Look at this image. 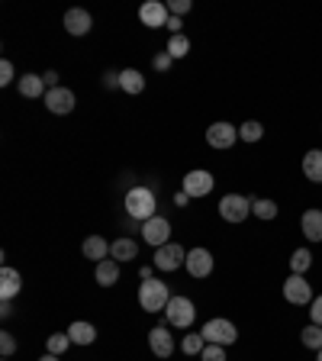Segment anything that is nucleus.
Wrapping results in <instances>:
<instances>
[{"label":"nucleus","instance_id":"a19ab883","mask_svg":"<svg viewBox=\"0 0 322 361\" xmlns=\"http://www.w3.org/2000/svg\"><path fill=\"white\" fill-rule=\"evenodd\" d=\"M39 361H58V355H42Z\"/></svg>","mask_w":322,"mask_h":361},{"label":"nucleus","instance_id":"f257e3e1","mask_svg":"<svg viewBox=\"0 0 322 361\" xmlns=\"http://www.w3.org/2000/svg\"><path fill=\"white\" fill-rule=\"evenodd\" d=\"M168 300H171V290H168L165 281L148 278L145 284H138V303H142V310H148V313H158V310H165Z\"/></svg>","mask_w":322,"mask_h":361},{"label":"nucleus","instance_id":"79ce46f5","mask_svg":"<svg viewBox=\"0 0 322 361\" xmlns=\"http://www.w3.org/2000/svg\"><path fill=\"white\" fill-rule=\"evenodd\" d=\"M316 361H322V349H319V352H316Z\"/></svg>","mask_w":322,"mask_h":361},{"label":"nucleus","instance_id":"f03ea898","mask_svg":"<svg viewBox=\"0 0 322 361\" xmlns=\"http://www.w3.org/2000/svg\"><path fill=\"white\" fill-rule=\"evenodd\" d=\"M126 213L132 220H152L155 216V194L148 191V187H132L126 194Z\"/></svg>","mask_w":322,"mask_h":361},{"label":"nucleus","instance_id":"dca6fc26","mask_svg":"<svg viewBox=\"0 0 322 361\" xmlns=\"http://www.w3.org/2000/svg\"><path fill=\"white\" fill-rule=\"evenodd\" d=\"M93 281H97L100 288H113V284L120 281V261H116V258L97 261V268H93Z\"/></svg>","mask_w":322,"mask_h":361},{"label":"nucleus","instance_id":"58836bf2","mask_svg":"<svg viewBox=\"0 0 322 361\" xmlns=\"http://www.w3.org/2000/svg\"><path fill=\"white\" fill-rule=\"evenodd\" d=\"M42 81H46L48 91H52V87H58V74L55 71H46V78H42Z\"/></svg>","mask_w":322,"mask_h":361},{"label":"nucleus","instance_id":"f704fd0d","mask_svg":"<svg viewBox=\"0 0 322 361\" xmlns=\"http://www.w3.org/2000/svg\"><path fill=\"white\" fill-rule=\"evenodd\" d=\"M168 10H171V17H181V13H187V10H190V0H171V3H168Z\"/></svg>","mask_w":322,"mask_h":361},{"label":"nucleus","instance_id":"0eeeda50","mask_svg":"<svg viewBox=\"0 0 322 361\" xmlns=\"http://www.w3.org/2000/svg\"><path fill=\"white\" fill-rule=\"evenodd\" d=\"M142 239H145L148 245H155V249L168 245V242H171V222H168L165 216H152V220H145L142 222Z\"/></svg>","mask_w":322,"mask_h":361},{"label":"nucleus","instance_id":"c756f323","mask_svg":"<svg viewBox=\"0 0 322 361\" xmlns=\"http://www.w3.org/2000/svg\"><path fill=\"white\" fill-rule=\"evenodd\" d=\"M300 339H303V345L306 349H316V352H319L322 349V326H306L303 333H300Z\"/></svg>","mask_w":322,"mask_h":361},{"label":"nucleus","instance_id":"e433bc0d","mask_svg":"<svg viewBox=\"0 0 322 361\" xmlns=\"http://www.w3.org/2000/svg\"><path fill=\"white\" fill-rule=\"evenodd\" d=\"M171 62H175V58L168 55V52H161V55H155V62H152V65H155V71H168V68H171Z\"/></svg>","mask_w":322,"mask_h":361},{"label":"nucleus","instance_id":"b1692460","mask_svg":"<svg viewBox=\"0 0 322 361\" xmlns=\"http://www.w3.org/2000/svg\"><path fill=\"white\" fill-rule=\"evenodd\" d=\"M136 255H138V245L132 239H126V236L110 245V258H116V261H129V258H136Z\"/></svg>","mask_w":322,"mask_h":361},{"label":"nucleus","instance_id":"4468645a","mask_svg":"<svg viewBox=\"0 0 322 361\" xmlns=\"http://www.w3.org/2000/svg\"><path fill=\"white\" fill-rule=\"evenodd\" d=\"M148 345H152V352H155L158 358H171V355H175V339H171V333H168L165 326H155V329L148 333Z\"/></svg>","mask_w":322,"mask_h":361},{"label":"nucleus","instance_id":"bb28decb","mask_svg":"<svg viewBox=\"0 0 322 361\" xmlns=\"http://www.w3.org/2000/svg\"><path fill=\"white\" fill-rule=\"evenodd\" d=\"M251 213H255L258 220H274V216H277V204H274V200H267V197L251 200Z\"/></svg>","mask_w":322,"mask_h":361},{"label":"nucleus","instance_id":"cd10ccee","mask_svg":"<svg viewBox=\"0 0 322 361\" xmlns=\"http://www.w3.org/2000/svg\"><path fill=\"white\" fill-rule=\"evenodd\" d=\"M261 136H265V126L255 123V120H249V123H242V126H239V139L249 142V146H251V142H258Z\"/></svg>","mask_w":322,"mask_h":361},{"label":"nucleus","instance_id":"4be33fe9","mask_svg":"<svg viewBox=\"0 0 322 361\" xmlns=\"http://www.w3.org/2000/svg\"><path fill=\"white\" fill-rule=\"evenodd\" d=\"M68 335H71V342H74V345H91L93 339H97V329H93L91 323H84V319H78V323H71Z\"/></svg>","mask_w":322,"mask_h":361},{"label":"nucleus","instance_id":"5701e85b","mask_svg":"<svg viewBox=\"0 0 322 361\" xmlns=\"http://www.w3.org/2000/svg\"><path fill=\"white\" fill-rule=\"evenodd\" d=\"M120 87L126 94H142L145 91V78H142V71H136V68H126V71H120Z\"/></svg>","mask_w":322,"mask_h":361},{"label":"nucleus","instance_id":"9d476101","mask_svg":"<svg viewBox=\"0 0 322 361\" xmlns=\"http://www.w3.org/2000/svg\"><path fill=\"white\" fill-rule=\"evenodd\" d=\"M213 184H216V181H213L210 171H187L181 191H184L187 197H206L213 191Z\"/></svg>","mask_w":322,"mask_h":361},{"label":"nucleus","instance_id":"393cba45","mask_svg":"<svg viewBox=\"0 0 322 361\" xmlns=\"http://www.w3.org/2000/svg\"><path fill=\"white\" fill-rule=\"evenodd\" d=\"M310 265H313V252L310 249H296L294 255H290V268H294V274H306Z\"/></svg>","mask_w":322,"mask_h":361},{"label":"nucleus","instance_id":"c85d7f7f","mask_svg":"<svg viewBox=\"0 0 322 361\" xmlns=\"http://www.w3.org/2000/svg\"><path fill=\"white\" fill-rule=\"evenodd\" d=\"M203 349H206L203 333H190V335H184V342H181V352H184V355H200Z\"/></svg>","mask_w":322,"mask_h":361},{"label":"nucleus","instance_id":"423d86ee","mask_svg":"<svg viewBox=\"0 0 322 361\" xmlns=\"http://www.w3.org/2000/svg\"><path fill=\"white\" fill-rule=\"evenodd\" d=\"M203 339L213 345H232L239 339V329L229 319H210V323L203 326Z\"/></svg>","mask_w":322,"mask_h":361},{"label":"nucleus","instance_id":"20e7f679","mask_svg":"<svg viewBox=\"0 0 322 361\" xmlns=\"http://www.w3.org/2000/svg\"><path fill=\"white\" fill-rule=\"evenodd\" d=\"M165 313H168V323L177 326V329H187V326H193V319H197V310H193V303L187 297H171L165 306Z\"/></svg>","mask_w":322,"mask_h":361},{"label":"nucleus","instance_id":"6e6552de","mask_svg":"<svg viewBox=\"0 0 322 361\" xmlns=\"http://www.w3.org/2000/svg\"><path fill=\"white\" fill-rule=\"evenodd\" d=\"M187 261V252L177 245V242H168L161 249H155V268L158 271H175Z\"/></svg>","mask_w":322,"mask_h":361},{"label":"nucleus","instance_id":"c9c22d12","mask_svg":"<svg viewBox=\"0 0 322 361\" xmlns=\"http://www.w3.org/2000/svg\"><path fill=\"white\" fill-rule=\"evenodd\" d=\"M310 306H313V310H310V316H313V323H316V326H322V294H319V297H313V303H310Z\"/></svg>","mask_w":322,"mask_h":361},{"label":"nucleus","instance_id":"f8f14e48","mask_svg":"<svg viewBox=\"0 0 322 361\" xmlns=\"http://www.w3.org/2000/svg\"><path fill=\"white\" fill-rule=\"evenodd\" d=\"M187 271H190V278H206V274H210L213 271V255L206 249H193V252H187Z\"/></svg>","mask_w":322,"mask_h":361},{"label":"nucleus","instance_id":"4c0bfd02","mask_svg":"<svg viewBox=\"0 0 322 361\" xmlns=\"http://www.w3.org/2000/svg\"><path fill=\"white\" fill-rule=\"evenodd\" d=\"M181 17H168V29H171V36H181Z\"/></svg>","mask_w":322,"mask_h":361},{"label":"nucleus","instance_id":"72a5a7b5","mask_svg":"<svg viewBox=\"0 0 322 361\" xmlns=\"http://www.w3.org/2000/svg\"><path fill=\"white\" fill-rule=\"evenodd\" d=\"M13 78H17V71H13V65L3 58V62H0V84H13Z\"/></svg>","mask_w":322,"mask_h":361},{"label":"nucleus","instance_id":"412c9836","mask_svg":"<svg viewBox=\"0 0 322 361\" xmlns=\"http://www.w3.org/2000/svg\"><path fill=\"white\" fill-rule=\"evenodd\" d=\"M19 94H23V97H42V94H48L42 74H23V78H19Z\"/></svg>","mask_w":322,"mask_h":361},{"label":"nucleus","instance_id":"a878e982","mask_svg":"<svg viewBox=\"0 0 322 361\" xmlns=\"http://www.w3.org/2000/svg\"><path fill=\"white\" fill-rule=\"evenodd\" d=\"M168 55L171 58H184L187 52H190V39L184 36V33H181V36H171L168 39V49H165Z\"/></svg>","mask_w":322,"mask_h":361},{"label":"nucleus","instance_id":"a211bd4d","mask_svg":"<svg viewBox=\"0 0 322 361\" xmlns=\"http://www.w3.org/2000/svg\"><path fill=\"white\" fill-rule=\"evenodd\" d=\"M19 288H23V278H19V271H13V268H3V271H0V297H3V300H13V297L19 294Z\"/></svg>","mask_w":322,"mask_h":361},{"label":"nucleus","instance_id":"6ab92c4d","mask_svg":"<svg viewBox=\"0 0 322 361\" xmlns=\"http://www.w3.org/2000/svg\"><path fill=\"white\" fill-rule=\"evenodd\" d=\"M81 252H84V258H91V261H103L107 255H110V242L100 239V236H91V239H84Z\"/></svg>","mask_w":322,"mask_h":361},{"label":"nucleus","instance_id":"2eb2a0df","mask_svg":"<svg viewBox=\"0 0 322 361\" xmlns=\"http://www.w3.org/2000/svg\"><path fill=\"white\" fill-rule=\"evenodd\" d=\"M64 29H68L71 36H87V33H91V13L81 7H71L64 13Z\"/></svg>","mask_w":322,"mask_h":361},{"label":"nucleus","instance_id":"aec40b11","mask_svg":"<svg viewBox=\"0 0 322 361\" xmlns=\"http://www.w3.org/2000/svg\"><path fill=\"white\" fill-rule=\"evenodd\" d=\"M303 175L313 181V184H322V152L313 148V152H306L303 155Z\"/></svg>","mask_w":322,"mask_h":361},{"label":"nucleus","instance_id":"ea45409f","mask_svg":"<svg viewBox=\"0 0 322 361\" xmlns=\"http://www.w3.org/2000/svg\"><path fill=\"white\" fill-rule=\"evenodd\" d=\"M187 200H190V197H187V194H184V191H181V194H177V197H175V204H177V206H187Z\"/></svg>","mask_w":322,"mask_h":361},{"label":"nucleus","instance_id":"f3484780","mask_svg":"<svg viewBox=\"0 0 322 361\" xmlns=\"http://www.w3.org/2000/svg\"><path fill=\"white\" fill-rule=\"evenodd\" d=\"M300 229H303V236L310 242H322V210H306L303 216H300Z\"/></svg>","mask_w":322,"mask_h":361},{"label":"nucleus","instance_id":"2f4dec72","mask_svg":"<svg viewBox=\"0 0 322 361\" xmlns=\"http://www.w3.org/2000/svg\"><path fill=\"white\" fill-rule=\"evenodd\" d=\"M200 358H203V361H226V345L206 342V349L200 352Z\"/></svg>","mask_w":322,"mask_h":361},{"label":"nucleus","instance_id":"1a4fd4ad","mask_svg":"<svg viewBox=\"0 0 322 361\" xmlns=\"http://www.w3.org/2000/svg\"><path fill=\"white\" fill-rule=\"evenodd\" d=\"M235 139H239V126H232V123H213L206 130V142L213 148H232Z\"/></svg>","mask_w":322,"mask_h":361},{"label":"nucleus","instance_id":"9b49d317","mask_svg":"<svg viewBox=\"0 0 322 361\" xmlns=\"http://www.w3.org/2000/svg\"><path fill=\"white\" fill-rule=\"evenodd\" d=\"M168 17H171V10L165 3H158V0H148L138 7V19L145 23L148 29H158V26H168Z\"/></svg>","mask_w":322,"mask_h":361},{"label":"nucleus","instance_id":"39448f33","mask_svg":"<svg viewBox=\"0 0 322 361\" xmlns=\"http://www.w3.org/2000/svg\"><path fill=\"white\" fill-rule=\"evenodd\" d=\"M284 300L287 303H296V306H306L313 303V288H310V281L303 274H290L284 281Z\"/></svg>","mask_w":322,"mask_h":361},{"label":"nucleus","instance_id":"7c9ffc66","mask_svg":"<svg viewBox=\"0 0 322 361\" xmlns=\"http://www.w3.org/2000/svg\"><path fill=\"white\" fill-rule=\"evenodd\" d=\"M71 345V335L68 333H55V335H48V355H62L64 349Z\"/></svg>","mask_w":322,"mask_h":361},{"label":"nucleus","instance_id":"473e14b6","mask_svg":"<svg viewBox=\"0 0 322 361\" xmlns=\"http://www.w3.org/2000/svg\"><path fill=\"white\" fill-rule=\"evenodd\" d=\"M0 352H3V358H10V355L17 352V339L10 333H0Z\"/></svg>","mask_w":322,"mask_h":361},{"label":"nucleus","instance_id":"ddd939ff","mask_svg":"<svg viewBox=\"0 0 322 361\" xmlns=\"http://www.w3.org/2000/svg\"><path fill=\"white\" fill-rule=\"evenodd\" d=\"M46 110L52 113H71L74 110V94L68 91V87H52V91L46 94Z\"/></svg>","mask_w":322,"mask_h":361},{"label":"nucleus","instance_id":"7ed1b4c3","mask_svg":"<svg viewBox=\"0 0 322 361\" xmlns=\"http://www.w3.org/2000/svg\"><path fill=\"white\" fill-rule=\"evenodd\" d=\"M220 216L226 222H245L251 216V200L242 194H226L220 200Z\"/></svg>","mask_w":322,"mask_h":361}]
</instances>
